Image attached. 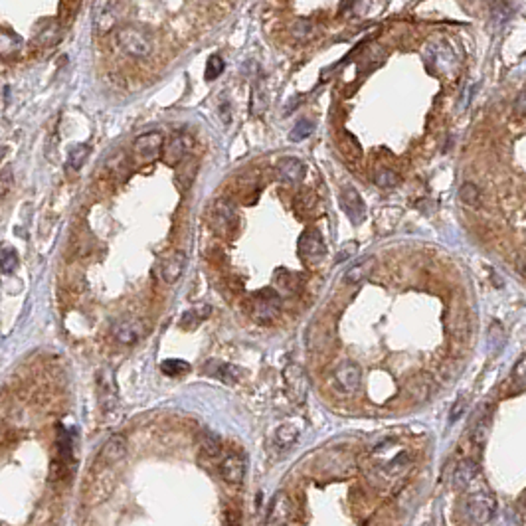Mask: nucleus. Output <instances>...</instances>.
<instances>
[{
  "label": "nucleus",
  "mask_w": 526,
  "mask_h": 526,
  "mask_svg": "<svg viewBox=\"0 0 526 526\" xmlns=\"http://www.w3.org/2000/svg\"><path fill=\"white\" fill-rule=\"evenodd\" d=\"M305 164L295 157H285L277 162V175L289 184H299L305 178Z\"/></svg>",
  "instance_id": "f3484780"
},
{
  "label": "nucleus",
  "mask_w": 526,
  "mask_h": 526,
  "mask_svg": "<svg viewBox=\"0 0 526 526\" xmlns=\"http://www.w3.org/2000/svg\"><path fill=\"white\" fill-rule=\"evenodd\" d=\"M160 368H162V372H164L166 376H180V374H186V372L190 370V364L184 362V360L175 358V360H164V362L160 364Z\"/></svg>",
  "instance_id": "72a5a7b5"
},
{
  "label": "nucleus",
  "mask_w": 526,
  "mask_h": 526,
  "mask_svg": "<svg viewBox=\"0 0 526 526\" xmlns=\"http://www.w3.org/2000/svg\"><path fill=\"white\" fill-rule=\"evenodd\" d=\"M313 131H315V125H313L311 121L303 119V121H299V123L293 127V131L289 133V139H291L293 143H299V141H305L307 137H311Z\"/></svg>",
  "instance_id": "2f4dec72"
},
{
  "label": "nucleus",
  "mask_w": 526,
  "mask_h": 526,
  "mask_svg": "<svg viewBox=\"0 0 526 526\" xmlns=\"http://www.w3.org/2000/svg\"><path fill=\"white\" fill-rule=\"evenodd\" d=\"M113 338L121 344H135L146 333L144 322L139 317H125L113 325Z\"/></svg>",
  "instance_id": "9d476101"
},
{
  "label": "nucleus",
  "mask_w": 526,
  "mask_h": 526,
  "mask_svg": "<svg viewBox=\"0 0 526 526\" xmlns=\"http://www.w3.org/2000/svg\"><path fill=\"white\" fill-rule=\"evenodd\" d=\"M4 153H6V149H4V146H0V159H2V155H4Z\"/></svg>",
  "instance_id": "49530a36"
},
{
  "label": "nucleus",
  "mask_w": 526,
  "mask_h": 526,
  "mask_svg": "<svg viewBox=\"0 0 526 526\" xmlns=\"http://www.w3.org/2000/svg\"><path fill=\"white\" fill-rule=\"evenodd\" d=\"M360 382H362V370L352 360L338 364L331 376L333 388L340 394H354L360 388Z\"/></svg>",
  "instance_id": "39448f33"
},
{
  "label": "nucleus",
  "mask_w": 526,
  "mask_h": 526,
  "mask_svg": "<svg viewBox=\"0 0 526 526\" xmlns=\"http://www.w3.org/2000/svg\"><path fill=\"white\" fill-rule=\"evenodd\" d=\"M87 157H89V146H87V144H78V146H74V149L69 151V155H67V168L80 171L81 166H83V162L87 160Z\"/></svg>",
  "instance_id": "cd10ccee"
},
{
  "label": "nucleus",
  "mask_w": 526,
  "mask_h": 526,
  "mask_svg": "<svg viewBox=\"0 0 526 526\" xmlns=\"http://www.w3.org/2000/svg\"><path fill=\"white\" fill-rule=\"evenodd\" d=\"M273 283H275V291L281 295V293H285V295H293V293H297L299 289H301V279H299V275L293 272H287V270H277L275 275H273Z\"/></svg>",
  "instance_id": "aec40b11"
},
{
  "label": "nucleus",
  "mask_w": 526,
  "mask_h": 526,
  "mask_svg": "<svg viewBox=\"0 0 526 526\" xmlns=\"http://www.w3.org/2000/svg\"><path fill=\"white\" fill-rule=\"evenodd\" d=\"M291 34L297 38V40H309L313 34H315V26H313V22L311 20H305V18H299L295 24H293V28H291Z\"/></svg>",
  "instance_id": "473e14b6"
},
{
  "label": "nucleus",
  "mask_w": 526,
  "mask_h": 526,
  "mask_svg": "<svg viewBox=\"0 0 526 526\" xmlns=\"http://www.w3.org/2000/svg\"><path fill=\"white\" fill-rule=\"evenodd\" d=\"M514 109L518 113H526V89L525 91H520L518 97H516V101H514Z\"/></svg>",
  "instance_id": "37998d69"
},
{
  "label": "nucleus",
  "mask_w": 526,
  "mask_h": 526,
  "mask_svg": "<svg viewBox=\"0 0 526 526\" xmlns=\"http://www.w3.org/2000/svg\"><path fill=\"white\" fill-rule=\"evenodd\" d=\"M374 263H376V259H374L372 255H370V257H362V259H358V261H354L351 267L344 272V283L354 285V283L364 281L368 275L372 273V270H374Z\"/></svg>",
  "instance_id": "6ab92c4d"
},
{
  "label": "nucleus",
  "mask_w": 526,
  "mask_h": 526,
  "mask_svg": "<svg viewBox=\"0 0 526 526\" xmlns=\"http://www.w3.org/2000/svg\"><path fill=\"white\" fill-rule=\"evenodd\" d=\"M459 198L465 206L479 208L483 204V192L479 190L473 182H463L461 188H459Z\"/></svg>",
  "instance_id": "b1692460"
},
{
  "label": "nucleus",
  "mask_w": 526,
  "mask_h": 526,
  "mask_svg": "<svg viewBox=\"0 0 526 526\" xmlns=\"http://www.w3.org/2000/svg\"><path fill=\"white\" fill-rule=\"evenodd\" d=\"M223 60L220 56H210V60L206 62V69H204V78L208 81H214L216 78H220V74L223 72Z\"/></svg>",
  "instance_id": "c9c22d12"
},
{
  "label": "nucleus",
  "mask_w": 526,
  "mask_h": 526,
  "mask_svg": "<svg viewBox=\"0 0 526 526\" xmlns=\"http://www.w3.org/2000/svg\"><path fill=\"white\" fill-rule=\"evenodd\" d=\"M200 449H202V453L206 455V457H218L220 453H222V441H220V437L216 435V433H206L204 437H202V443H200Z\"/></svg>",
  "instance_id": "7c9ffc66"
},
{
  "label": "nucleus",
  "mask_w": 526,
  "mask_h": 526,
  "mask_svg": "<svg viewBox=\"0 0 526 526\" xmlns=\"http://www.w3.org/2000/svg\"><path fill=\"white\" fill-rule=\"evenodd\" d=\"M178 173H176V180H178V184L180 186H188L192 182V178H194V175H196V168H198V162L194 159H188V164H186V159L182 160L178 166Z\"/></svg>",
  "instance_id": "bb28decb"
},
{
  "label": "nucleus",
  "mask_w": 526,
  "mask_h": 526,
  "mask_svg": "<svg viewBox=\"0 0 526 526\" xmlns=\"http://www.w3.org/2000/svg\"><path fill=\"white\" fill-rule=\"evenodd\" d=\"M510 384H512V392H514V394L526 390V354L514 364V368H512Z\"/></svg>",
  "instance_id": "393cba45"
},
{
  "label": "nucleus",
  "mask_w": 526,
  "mask_h": 526,
  "mask_svg": "<svg viewBox=\"0 0 526 526\" xmlns=\"http://www.w3.org/2000/svg\"><path fill=\"white\" fill-rule=\"evenodd\" d=\"M192 146V139L184 133H173L166 141H164V146H162V160L168 164V166H178L182 160L186 159L188 151Z\"/></svg>",
  "instance_id": "1a4fd4ad"
},
{
  "label": "nucleus",
  "mask_w": 526,
  "mask_h": 526,
  "mask_svg": "<svg viewBox=\"0 0 526 526\" xmlns=\"http://www.w3.org/2000/svg\"><path fill=\"white\" fill-rule=\"evenodd\" d=\"M14 42H20L14 34L6 32V30H0V54H8L12 50L17 48Z\"/></svg>",
  "instance_id": "a19ab883"
},
{
  "label": "nucleus",
  "mask_w": 526,
  "mask_h": 526,
  "mask_svg": "<svg viewBox=\"0 0 526 526\" xmlns=\"http://www.w3.org/2000/svg\"><path fill=\"white\" fill-rule=\"evenodd\" d=\"M293 516V503L287 493H277L265 518V526H285Z\"/></svg>",
  "instance_id": "f8f14e48"
},
{
  "label": "nucleus",
  "mask_w": 526,
  "mask_h": 526,
  "mask_svg": "<svg viewBox=\"0 0 526 526\" xmlns=\"http://www.w3.org/2000/svg\"><path fill=\"white\" fill-rule=\"evenodd\" d=\"M494 510H496V501L491 493H473L467 496V503H465V512H467V518L473 523V525H487L491 523L494 516Z\"/></svg>",
  "instance_id": "20e7f679"
},
{
  "label": "nucleus",
  "mask_w": 526,
  "mask_h": 526,
  "mask_svg": "<svg viewBox=\"0 0 526 526\" xmlns=\"http://www.w3.org/2000/svg\"><path fill=\"white\" fill-rule=\"evenodd\" d=\"M283 378H285L291 398L295 399V402H303V398L307 396V376H305L301 366L289 364L285 368V372H283Z\"/></svg>",
  "instance_id": "2eb2a0df"
},
{
  "label": "nucleus",
  "mask_w": 526,
  "mask_h": 526,
  "mask_svg": "<svg viewBox=\"0 0 526 526\" xmlns=\"http://www.w3.org/2000/svg\"><path fill=\"white\" fill-rule=\"evenodd\" d=\"M327 254V245L317 230H305L299 238V255L307 263H317Z\"/></svg>",
  "instance_id": "9b49d317"
},
{
  "label": "nucleus",
  "mask_w": 526,
  "mask_h": 526,
  "mask_svg": "<svg viewBox=\"0 0 526 526\" xmlns=\"http://www.w3.org/2000/svg\"><path fill=\"white\" fill-rule=\"evenodd\" d=\"M97 396H99V406L103 414H113V410L119 406V396H117V386H115V376L109 368H103L97 374Z\"/></svg>",
  "instance_id": "0eeeda50"
},
{
  "label": "nucleus",
  "mask_w": 526,
  "mask_h": 526,
  "mask_svg": "<svg viewBox=\"0 0 526 526\" xmlns=\"http://www.w3.org/2000/svg\"><path fill=\"white\" fill-rule=\"evenodd\" d=\"M125 453H127V439L119 433H113L109 439H105V443L99 451V461L117 463L125 457Z\"/></svg>",
  "instance_id": "dca6fc26"
},
{
  "label": "nucleus",
  "mask_w": 526,
  "mask_h": 526,
  "mask_svg": "<svg viewBox=\"0 0 526 526\" xmlns=\"http://www.w3.org/2000/svg\"><path fill=\"white\" fill-rule=\"evenodd\" d=\"M297 437H299V431H297L295 426H291V424H283V426H279L277 431H275V441L281 447L293 446V443L297 441Z\"/></svg>",
  "instance_id": "c85d7f7f"
},
{
  "label": "nucleus",
  "mask_w": 526,
  "mask_h": 526,
  "mask_svg": "<svg viewBox=\"0 0 526 526\" xmlns=\"http://www.w3.org/2000/svg\"><path fill=\"white\" fill-rule=\"evenodd\" d=\"M465 404H467V402H465V398H459V399H457V404L453 406V410H451V419H453V421H455V419L459 417V414H461V410H465Z\"/></svg>",
  "instance_id": "c03bdc74"
},
{
  "label": "nucleus",
  "mask_w": 526,
  "mask_h": 526,
  "mask_svg": "<svg viewBox=\"0 0 526 526\" xmlns=\"http://www.w3.org/2000/svg\"><path fill=\"white\" fill-rule=\"evenodd\" d=\"M14 186V176H12V171L10 168H4L0 173V198H4L8 192L12 190Z\"/></svg>",
  "instance_id": "ea45409f"
},
{
  "label": "nucleus",
  "mask_w": 526,
  "mask_h": 526,
  "mask_svg": "<svg viewBox=\"0 0 526 526\" xmlns=\"http://www.w3.org/2000/svg\"><path fill=\"white\" fill-rule=\"evenodd\" d=\"M477 473H479L477 463L465 459V461H461L457 467H455V473H453V485H455L457 489H465V487H469V485L475 481Z\"/></svg>",
  "instance_id": "412c9836"
},
{
  "label": "nucleus",
  "mask_w": 526,
  "mask_h": 526,
  "mask_svg": "<svg viewBox=\"0 0 526 526\" xmlns=\"http://www.w3.org/2000/svg\"><path fill=\"white\" fill-rule=\"evenodd\" d=\"M220 475L228 485H239L245 477V461L239 453H230L220 461Z\"/></svg>",
  "instance_id": "4468645a"
},
{
  "label": "nucleus",
  "mask_w": 526,
  "mask_h": 526,
  "mask_svg": "<svg viewBox=\"0 0 526 526\" xmlns=\"http://www.w3.org/2000/svg\"><path fill=\"white\" fill-rule=\"evenodd\" d=\"M281 313V295L272 287L259 289L250 299V315L255 322L267 325Z\"/></svg>",
  "instance_id": "f03ea898"
},
{
  "label": "nucleus",
  "mask_w": 526,
  "mask_h": 526,
  "mask_svg": "<svg viewBox=\"0 0 526 526\" xmlns=\"http://www.w3.org/2000/svg\"><path fill=\"white\" fill-rule=\"evenodd\" d=\"M186 254L184 252H180V250H176V252H171V254L166 255L162 261H160V277L164 279V283H168V285H173L176 283L180 277H182V273L186 270Z\"/></svg>",
  "instance_id": "ddd939ff"
},
{
  "label": "nucleus",
  "mask_w": 526,
  "mask_h": 526,
  "mask_svg": "<svg viewBox=\"0 0 526 526\" xmlns=\"http://www.w3.org/2000/svg\"><path fill=\"white\" fill-rule=\"evenodd\" d=\"M516 272L526 279V254H520L516 257Z\"/></svg>",
  "instance_id": "a18cd8bd"
},
{
  "label": "nucleus",
  "mask_w": 526,
  "mask_h": 526,
  "mask_svg": "<svg viewBox=\"0 0 526 526\" xmlns=\"http://www.w3.org/2000/svg\"><path fill=\"white\" fill-rule=\"evenodd\" d=\"M115 42H117V46H119V50H121L125 56L135 58V60L149 58L151 52H153V38L144 32V30L135 28V26L119 28L117 34H115Z\"/></svg>",
  "instance_id": "f257e3e1"
},
{
  "label": "nucleus",
  "mask_w": 526,
  "mask_h": 526,
  "mask_svg": "<svg viewBox=\"0 0 526 526\" xmlns=\"http://www.w3.org/2000/svg\"><path fill=\"white\" fill-rule=\"evenodd\" d=\"M18 267V255L14 250H4L0 254V272L12 273Z\"/></svg>",
  "instance_id": "e433bc0d"
},
{
  "label": "nucleus",
  "mask_w": 526,
  "mask_h": 526,
  "mask_svg": "<svg viewBox=\"0 0 526 526\" xmlns=\"http://www.w3.org/2000/svg\"><path fill=\"white\" fill-rule=\"evenodd\" d=\"M212 315V307L208 303H198L192 307L190 311H186L180 319L182 329H196L202 320H206Z\"/></svg>",
  "instance_id": "4be33fe9"
},
{
  "label": "nucleus",
  "mask_w": 526,
  "mask_h": 526,
  "mask_svg": "<svg viewBox=\"0 0 526 526\" xmlns=\"http://www.w3.org/2000/svg\"><path fill=\"white\" fill-rule=\"evenodd\" d=\"M489 435H491V412L487 410L485 414H481L475 419V424L471 428V439L475 446H485Z\"/></svg>",
  "instance_id": "5701e85b"
},
{
  "label": "nucleus",
  "mask_w": 526,
  "mask_h": 526,
  "mask_svg": "<svg viewBox=\"0 0 526 526\" xmlns=\"http://www.w3.org/2000/svg\"><path fill=\"white\" fill-rule=\"evenodd\" d=\"M356 243L354 241H351V243H347L342 250H340V254L336 255V263H340V261H344V259H349V257H352L354 255V252H356Z\"/></svg>",
  "instance_id": "79ce46f5"
},
{
  "label": "nucleus",
  "mask_w": 526,
  "mask_h": 526,
  "mask_svg": "<svg viewBox=\"0 0 526 526\" xmlns=\"http://www.w3.org/2000/svg\"><path fill=\"white\" fill-rule=\"evenodd\" d=\"M162 146H164V137L160 135L159 131H149L139 135L133 141V155L137 157L139 162H153L162 155Z\"/></svg>",
  "instance_id": "423d86ee"
},
{
  "label": "nucleus",
  "mask_w": 526,
  "mask_h": 526,
  "mask_svg": "<svg viewBox=\"0 0 526 526\" xmlns=\"http://www.w3.org/2000/svg\"><path fill=\"white\" fill-rule=\"evenodd\" d=\"M315 206H317V196H315L311 190L301 192V194L295 198V208H297L299 212L309 214V212H313V210H315Z\"/></svg>",
  "instance_id": "f704fd0d"
},
{
  "label": "nucleus",
  "mask_w": 526,
  "mask_h": 526,
  "mask_svg": "<svg viewBox=\"0 0 526 526\" xmlns=\"http://www.w3.org/2000/svg\"><path fill=\"white\" fill-rule=\"evenodd\" d=\"M206 374L222 380L226 384H236L241 378V372H239L238 366L234 364H226V362H220V360H210L206 362Z\"/></svg>",
  "instance_id": "a211bd4d"
},
{
  "label": "nucleus",
  "mask_w": 526,
  "mask_h": 526,
  "mask_svg": "<svg viewBox=\"0 0 526 526\" xmlns=\"http://www.w3.org/2000/svg\"><path fill=\"white\" fill-rule=\"evenodd\" d=\"M374 184L378 188H396L399 184V176L392 168H378L374 173Z\"/></svg>",
  "instance_id": "a878e982"
},
{
  "label": "nucleus",
  "mask_w": 526,
  "mask_h": 526,
  "mask_svg": "<svg viewBox=\"0 0 526 526\" xmlns=\"http://www.w3.org/2000/svg\"><path fill=\"white\" fill-rule=\"evenodd\" d=\"M210 228L223 238H230L238 230V212L230 200H216L208 212Z\"/></svg>",
  "instance_id": "7ed1b4c3"
},
{
  "label": "nucleus",
  "mask_w": 526,
  "mask_h": 526,
  "mask_svg": "<svg viewBox=\"0 0 526 526\" xmlns=\"http://www.w3.org/2000/svg\"><path fill=\"white\" fill-rule=\"evenodd\" d=\"M267 107V94H265V85L263 81H257L254 85V94H252V113L261 115Z\"/></svg>",
  "instance_id": "c756f323"
},
{
  "label": "nucleus",
  "mask_w": 526,
  "mask_h": 526,
  "mask_svg": "<svg viewBox=\"0 0 526 526\" xmlns=\"http://www.w3.org/2000/svg\"><path fill=\"white\" fill-rule=\"evenodd\" d=\"M60 36H62V32H60V26H52V28L44 30V32L38 36V42H40V44H44V46H48V48H52V46L60 40Z\"/></svg>",
  "instance_id": "58836bf2"
},
{
  "label": "nucleus",
  "mask_w": 526,
  "mask_h": 526,
  "mask_svg": "<svg viewBox=\"0 0 526 526\" xmlns=\"http://www.w3.org/2000/svg\"><path fill=\"white\" fill-rule=\"evenodd\" d=\"M78 8H80V0H62L60 2V20L69 22L72 18L76 17Z\"/></svg>",
  "instance_id": "4c0bfd02"
},
{
  "label": "nucleus",
  "mask_w": 526,
  "mask_h": 526,
  "mask_svg": "<svg viewBox=\"0 0 526 526\" xmlns=\"http://www.w3.org/2000/svg\"><path fill=\"white\" fill-rule=\"evenodd\" d=\"M338 202L340 208L344 210V214L351 218L352 223H362L366 220V204L360 196V192L354 186H342L338 192Z\"/></svg>",
  "instance_id": "6e6552de"
}]
</instances>
